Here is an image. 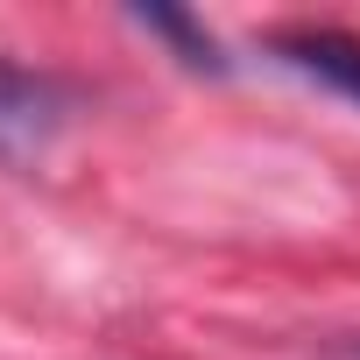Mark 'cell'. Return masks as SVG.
<instances>
[{"instance_id":"3","label":"cell","mask_w":360,"mask_h":360,"mask_svg":"<svg viewBox=\"0 0 360 360\" xmlns=\"http://www.w3.org/2000/svg\"><path fill=\"white\" fill-rule=\"evenodd\" d=\"M141 29H155V36H169L176 50H184V64H205V71H226V57H219V43H212V29H198L191 15H169V8H155V15H141Z\"/></svg>"},{"instance_id":"4","label":"cell","mask_w":360,"mask_h":360,"mask_svg":"<svg viewBox=\"0 0 360 360\" xmlns=\"http://www.w3.org/2000/svg\"><path fill=\"white\" fill-rule=\"evenodd\" d=\"M332 360H360V346H346V353H332Z\"/></svg>"},{"instance_id":"1","label":"cell","mask_w":360,"mask_h":360,"mask_svg":"<svg viewBox=\"0 0 360 360\" xmlns=\"http://www.w3.org/2000/svg\"><path fill=\"white\" fill-rule=\"evenodd\" d=\"M64 113L71 106H64L57 78H43V71H29L15 57H0V155H8V162H36L57 141Z\"/></svg>"},{"instance_id":"2","label":"cell","mask_w":360,"mask_h":360,"mask_svg":"<svg viewBox=\"0 0 360 360\" xmlns=\"http://www.w3.org/2000/svg\"><path fill=\"white\" fill-rule=\"evenodd\" d=\"M269 57L290 64L297 78L339 92L346 106H360V36H346V29H276Z\"/></svg>"}]
</instances>
